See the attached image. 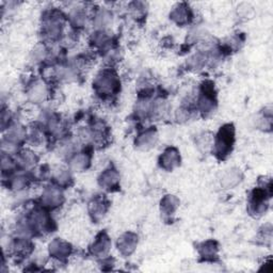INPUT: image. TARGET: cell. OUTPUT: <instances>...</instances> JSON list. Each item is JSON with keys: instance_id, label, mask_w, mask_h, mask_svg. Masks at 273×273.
<instances>
[{"instance_id": "cell-12", "label": "cell", "mask_w": 273, "mask_h": 273, "mask_svg": "<svg viewBox=\"0 0 273 273\" xmlns=\"http://www.w3.org/2000/svg\"><path fill=\"white\" fill-rule=\"evenodd\" d=\"M89 210H90V214H91L93 219L96 220V221L101 220L102 218L103 217V215H105L106 210H107L105 202H103L102 200H100V199L94 200L90 204Z\"/></svg>"}, {"instance_id": "cell-4", "label": "cell", "mask_w": 273, "mask_h": 273, "mask_svg": "<svg viewBox=\"0 0 273 273\" xmlns=\"http://www.w3.org/2000/svg\"><path fill=\"white\" fill-rule=\"evenodd\" d=\"M42 201L43 203L45 204V206L56 207L62 203L63 195L59 189L54 187H49L44 191V193H43Z\"/></svg>"}, {"instance_id": "cell-9", "label": "cell", "mask_w": 273, "mask_h": 273, "mask_svg": "<svg viewBox=\"0 0 273 273\" xmlns=\"http://www.w3.org/2000/svg\"><path fill=\"white\" fill-rule=\"evenodd\" d=\"M188 9L189 8L187 7V5L184 4V3L177 4L171 13L172 19L174 21H176V23L179 24V25L186 24L189 20V17H190V12H189Z\"/></svg>"}, {"instance_id": "cell-11", "label": "cell", "mask_w": 273, "mask_h": 273, "mask_svg": "<svg viewBox=\"0 0 273 273\" xmlns=\"http://www.w3.org/2000/svg\"><path fill=\"white\" fill-rule=\"evenodd\" d=\"M241 181V174L238 170H229L222 176L221 184L225 188H233Z\"/></svg>"}, {"instance_id": "cell-3", "label": "cell", "mask_w": 273, "mask_h": 273, "mask_svg": "<svg viewBox=\"0 0 273 273\" xmlns=\"http://www.w3.org/2000/svg\"><path fill=\"white\" fill-rule=\"evenodd\" d=\"M136 242H138V238H136L135 234L132 233L124 234L123 236L119 239V242H118L119 251L124 255H129L130 253L134 252Z\"/></svg>"}, {"instance_id": "cell-1", "label": "cell", "mask_w": 273, "mask_h": 273, "mask_svg": "<svg viewBox=\"0 0 273 273\" xmlns=\"http://www.w3.org/2000/svg\"><path fill=\"white\" fill-rule=\"evenodd\" d=\"M234 143V127L232 125H225L221 128L217 136L216 140V149L218 154L221 156L227 155V153L231 152Z\"/></svg>"}, {"instance_id": "cell-13", "label": "cell", "mask_w": 273, "mask_h": 273, "mask_svg": "<svg viewBox=\"0 0 273 273\" xmlns=\"http://www.w3.org/2000/svg\"><path fill=\"white\" fill-rule=\"evenodd\" d=\"M178 206V200L173 195H167L166 198H163L161 201V210L163 214L169 216L173 215V212L176 210Z\"/></svg>"}, {"instance_id": "cell-8", "label": "cell", "mask_w": 273, "mask_h": 273, "mask_svg": "<svg viewBox=\"0 0 273 273\" xmlns=\"http://www.w3.org/2000/svg\"><path fill=\"white\" fill-rule=\"evenodd\" d=\"M49 251H51V254H52L53 256L59 258H63L67 257V256L69 254L70 248L68 243L62 241L60 239H56L49 245Z\"/></svg>"}, {"instance_id": "cell-15", "label": "cell", "mask_w": 273, "mask_h": 273, "mask_svg": "<svg viewBox=\"0 0 273 273\" xmlns=\"http://www.w3.org/2000/svg\"><path fill=\"white\" fill-rule=\"evenodd\" d=\"M30 97L32 101H41V100H44V97L46 95V90H45V86H43V85L37 84L35 85L34 88L31 89L30 91Z\"/></svg>"}, {"instance_id": "cell-10", "label": "cell", "mask_w": 273, "mask_h": 273, "mask_svg": "<svg viewBox=\"0 0 273 273\" xmlns=\"http://www.w3.org/2000/svg\"><path fill=\"white\" fill-rule=\"evenodd\" d=\"M119 182V174L116 170H106L100 177V184L102 187L111 189Z\"/></svg>"}, {"instance_id": "cell-17", "label": "cell", "mask_w": 273, "mask_h": 273, "mask_svg": "<svg viewBox=\"0 0 273 273\" xmlns=\"http://www.w3.org/2000/svg\"><path fill=\"white\" fill-rule=\"evenodd\" d=\"M217 251V245L215 242L212 241H208L203 244V247L201 249V253L205 257H210V256L215 255Z\"/></svg>"}, {"instance_id": "cell-2", "label": "cell", "mask_w": 273, "mask_h": 273, "mask_svg": "<svg viewBox=\"0 0 273 273\" xmlns=\"http://www.w3.org/2000/svg\"><path fill=\"white\" fill-rule=\"evenodd\" d=\"M95 89L100 94H111L117 90L119 83L116 76L110 72H103L95 79Z\"/></svg>"}, {"instance_id": "cell-16", "label": "cell", "mask_w": 273, "mask_h": 273, "mask_svg": "<svg viewBox=\"0 0 273 273\" xmlns=\"http://www.w3.org/2000/svg\"><path fill=\"white\" fill-rule=\"evenodd\" d=\"M19 161L24 167H31V166L34 165L35 157H34V154H32V153L24 151V152L20 153Z\"/></svg>"}, {"instance_id": "cell-5", "label": "cell", "mask_w": 273, "mask_h": 273, "mask_svg": "<svg viewBox=\"0 0 273 273\" xmlns=\"http://www.w3.org/2000/svg\"><path fill=\"white\" fill-rule=\"evenodd\" d=\"M181 157L178 152L175 149H168L160 158V163L163 169L166 170H173L174 168L179 165Z\"/></svg>"}, {"instance_id": "cell-6", "label": "cell", "mask_w": 273, "mask_h": 273, "mask_svg": "<svg viewBox=\"0 0 273 273\" xmlns=\"http://www.w3.org/2000/svg\"><path fill=\"white\" fill-rule=\"evenodd\" d=\"M110 239L106 234H101L97 237L95 242L92 245V253L97 256H103L108 253L109 249H110Z\"/></svg>"}, {"instance_id": "cell-14", "label": "cell", "mask_w": 273, "mask_h": 273, "mask_svg": "<svg viewBox=\"0 0 273 273\" xmlns=\"http://www.w3.org/2000/svg\"><path fill=\"white\" fill-rule=\"evenodd\" d=\"M89 157L86 155H76L70 160V166L75 171H83L89 166Z\"/></svg>"}, {"instance_id": "cell-7", "label": "cell", "mask_w": 273, "mask_h": 273, "mask_svg": "<svg viewBox=\"0 0 273 273\" xmlns=\"http://www.w3.org/2000/svg\"><path fill=\"white\" fill-rule=\"evenodd\" d=\"M156 141H157V133L155 130L149 129L139 136L138 140H136V145L142 150H149L155 145Z\"/></svg>"}]
</instances>
